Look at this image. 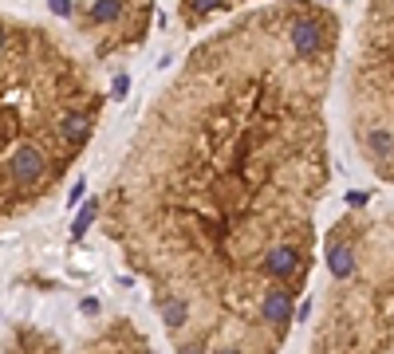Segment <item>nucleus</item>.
I'll return each mask as SVG.
<instances>
[{"label": "nucleus", "mask_w": 394, "mask_h": 354, "mask_svg": "<svg viewBox=\"0 0 394 354\" xmlns=\"http://www.w3.org/2000/svg\"><path fill=\"white\" fill-rule=\"evenodd\" d=\"M343 20L241 8L150 95L99 193V236L142 280L166 346L280 350L319 272Z\"/></svg>", "instance_id": "nucleus-1"}, {"label": "nucleus", "mask_w": 394, "mask_h": 354, "mask_svg": "<svg viewBox=\"0 0 394 354\" xmlns=\"http://www.w3.org/2000/svg\"><path fill=\"white\" fill-rule=\"evenodd\" d=\"M4 346H16V350H63V343H59L56 334H48V331H39V327H32V323H16V327H8L4 331Z\"/></svg>", "instance_id": "nucleus-8"}, {"label": "nucleus", "mask_w": 394, "mask_h": 354, "mask_svg": "<svg viewBox=\"0 0 394 354\" xmlns=\"http://www.w3.org/2000/svg\"><path fill=\"white\" fill-rule=\"evenodd\" d=\"M103 63L51 24L4 16L0 39V216H36L91 150L107 114Z\"/></svg>", "instance_id": "nucleus-2"}, {"label": "nucleus", "mask_w": 394, "mask_h": 354, "mask_svg": "<svg viewBox=\"0 0 394 354\" xmlns=\"http://www.w3.org/2000/svg\"><path fill=\"white\" fill-rule=\"evenodd\" d=\"M307 350H394V205H355L319 244V295Z\"/></svg>", "instance_id": "nucleus-3"}, {"label": "nucleus", "mask_w": 394, "mask_h": 354, "mask_svg": "<svg viewBox=\"0 0 394 354\" xmlns=\"http://www.w3.org/2000/svg\"><path fill=\"white\" fill-rule=\"evenodd\" d=\"M343 126L363 169L394 189V0H363L339 55Z\"/></svg>", "instance_id": "nucleus-4"}, {"label": "nucleus", "mask_w": 394, "mask_h": 354, "mask_svg": "<svg viewBox=\"0 0 394 354\" xmlns=\"http://www.w3.org/2000/svg\"><path fill=\"white\" fill-rule=\"evenodd\" d=\"M83 350H146V334L134 331L130 319H115V327H103L83 339Z\"/></svg>", "instance_id": "nucleus-7"}, {"label": "nucleus", "mask_w": 394, "mask_h": 354, "mask_svg": "<svg viewBox=\"0 0 394 354\" xmlns=\"http://www.w3.org/2000/svg\"><path fill=\"white\" fill-rule=\"evenodd\" d=\"M253 4H265V0H174V12L182 32H205L233 12L253 8Z\"/></svg>", "instance_id": "nucleus-6"}, {"label": "nucleus", "mask_w": 394, "mask_h": 354, "mask_svg": "<svg viewBox=\"0 0 394 354\" xmlns=\"http://www.w3.org/2000/svg\"><path fill=\"white\" fill-rule=\"evenodd\" d=\"M158 0H75L71 32L95 63L115 67L127 63L150 39Z\"/></svg>", "instance_id": "nucleus-5"}]
</instances>
